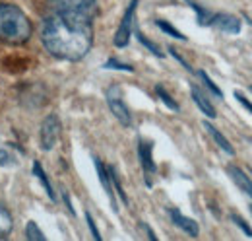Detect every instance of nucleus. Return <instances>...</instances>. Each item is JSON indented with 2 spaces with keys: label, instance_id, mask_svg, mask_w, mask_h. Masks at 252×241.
<instances>
[{
  "label": "nucleus",
  "instance_id": "1",
  "mask_svg": "<svg viewBox=\"0 0 252 241\" xmlns=\"http://www.w3.org/2000/svg\"><path fill=\"white\" fill-rule=\"evenodd\" d=\"M97 0H47L41 24L45 49L63 60L84 59L94 45Z\"/></svg>",
  "mask_w": 252,
  "mask_h": 241
},
{
  "label": "nucleus",
  "instance_id": "2",
  "mask_svg": "<svg viewBox=\"0 0 252 241\" xmlns=\"http://www.w3.org/2000/svg\"><path fill=\"white\" fill-rule=\"evenodd\" d=\"M32 31V22L20 8L0 2V41L14 45L26 43L30 41Z\"/></svg>",
  "mask_w": 252,
  "mask_h": 241
},
{
  "label": "nucleus",
  "instance_id": "3",
  "mask_svg": "<svg viewBox=\"0 0 252 241\" xmlns=\"http://www.w3.org/2000/svg\"><path fill=\"white\" fill-rule=\"evenodd\" d=\"M136 6H138V0H132V2L128 4L125 16H123V20H121V26H119V30L115 33V41H113V43H115V47H119V49L126 47L128 41H130V35H132V31H134Z\"/></svg>",
  "mask_w": 252,
  "mask_h": 241
},
{
  "label": "nucleus",
  "instance_id": "4",
  "mask_svg": "<svg viewBox=\"0 0 252 241\" xmlns=\"http://www.w3.org/2000/svg\"><path fill=\"white\" fill-rule=\"evenodd\" d=\"M107 103H109V109L113 111V115L119 119V122L123 126H130L132 124V115H130V109L126 107L125 99L121 95V90L117 86H111L107 90Z\"/></svg>",
  "mask_w": 252,
  "mask_h": 241
},
{
  "label": "nucleus",
  "instance_id": "5",
  "mask_svg": "<svg viewBox=\"0 0 252 241\" xmlns=\"http://www.w3.org/2000/svg\"><path fill=\"white\" fill-rule=\"evenodd\" d=\"M59 134H61V120H59L57 115H49L47 119L43 120L41 132H39L41 148L45 152L53 150V146H55L57 140H59Z\"/></svg>",
  "mask_w": 252,
  "mask_h": 241
},
{
  "label": "nucleus",
  "instance_id": "6",
  "mask_svg": "<svg viewBox=\"0 0 252 241\" xmlns=\"http://www.w3.org/2000/svg\"><path fill=\"white\" fill-rule=\"evenodd\" d=\"M152 148L154 144L150 140H144L140 138L138 140V156H140V161H142V169H144V177H146V185L152 187L154 185V173H156V161H154V156H152Z\"/></svg>",
  "mask_w": 252,
  "mask_h": 241
},
{
  "label": "nucleus",
  "instance_id": "7",
  "mask_svg": "<svg viewBox=\"0 0 252 241\" xmlns=\"http://www.w3.org/2000/svg\"><path fill=\"white\" fill-rule=\"evenodd\" d=\"M210 26L212 28H218L223 33H231V35H237L239 31L243 30L241 20L237 16H231V14H212Z\"/></svg>",
  "mask_w": 252,
  "mask_h": 241
},
{
  "label": "nucleus",
  "instance_id": "8",
  "mask_svg": "<svg viewBox=\"0 0 252 241\" xmlns=\"http://www.w3.org/2000/svg\"><path fill=\"white\" fill-rule=\"evenodd\" d=\"M94 161H95V169H97V175H99V181H101V185H103V189H105V193H107V197H109V202H111L113 210L119 212V204H117V199H115V191H113V181H111V173H109L107 165H105L101 160L94 158Z\"/></svg>",
  "mask_w": 252,
  "mask_h": 241
},
{
  "label": "nucleus",
  "instance_id": "9",
  "mask_svg": "<svg viewBox=\"0 0 252 241\" xmlns=\"http://www.w3.org/2000/svg\"><path fill=\"white\" fill-rule=\"evenodd\" d=\"M227 173H229V177L235 181V185L243 191V193H247V197H251L252 199V181L251 177L241 169V167H237V165H231V167H227Z\"/></svg>",
  "mask_w": 252,
  "mask_h": 241
},
{
  "label": "nucleus",
  "instance_id": "10",
  "mask_svg": "<svg viewBox=\"0 0 252 241\" xmlns=\"http://www.w3.org/2000/svg\"><path fill=\"white\" fill-rule=\"evenodd\" d=\"M190 95H192V99H194V103L198 105V109L206 115V117H210V119H216V107L210 103V99L202 93V90L198 88V86H192V90H190Z\"/></svg>",
  "mask_w": 252,
  "mask_h": 241
},
{
  "label": "nucleus",
  "instance_id": "11",
  "mask_svg": "<svg viewBox=\"0 0 252 241\" xmlns=\"http://www.w3.org/2000/svg\"><path fill=\"white\" fill-rule=\"evenodd\" d=\"M169 216H171V220H173V224L177 226V228H181L183 232H187L189 236L192 238H196L198 236V224L192 220V218H187V216H183L179 210H169Z\"/></svg>",
  "mask_w": 252,
  "mask_h": 241
},
{
  "label": "nucleus",
  "instance_id": "12",
  "mask_svg": "<svg viewBox=\"0 0 252 241\" xmlns=\"http://www.w3.org/2000/svg\"><path fill=\"white\" fill-rule=\"evenodd\" d=\"M204 128L210 132V136L216 140V144H218V146H220V148L225 152V154H229V156H235V148H233V144H231V142H229V140H227V138L221 134L220 130H218V128H216L212 122H208V120H206V122H204Z\"/></svg>",
  "mask_w": 252,
  "mask_h": 241
},
{
  "label": "nucleus",
  "instance_id": "13",
  "mask_svg": "<svg viewBox=\"0 0 252 241\" xmlns=\"http://www.w3.org/2000/svg\"><path fill=\"white\" fill-rule=\"evenodd\" d=\"M33 173H35V177L41 181V185L45 187V191H47V195H49V199L51 201H55L57 197H55V191H53V185H51V181L47 177V173H45V169L41 167V163L39 161H35L33 163Z\"/></svg>",
  "mask_w": 252,
  "mask_h": 241
},
{
  "label": "nucleus",
  "instance_id": "14",
  "mask_svg": "<svg viewBox=\"0 0 252 241\" xmlns=\"http://www.w3.org/2000/svg\"><path fill=\"white\" fill-rule=\"evenodd\" d=\"M12 226H14V222H12L10 212L0 204V238H6L12 232Z\"/></svg>",
  "mask_w": 252,
  "mask_h": 241
},
{
  "label": "nucleus",
  "instance_id": "15",
  "mask_svg": "<svg viewBox=\"0 0 252 241\" xmlns=\"http://www.w3.org/2000/svg\"><path fill=\"white\" fill-rule=\"evenodd\" d=\"M187 2L194 8V12H196V16H198V24L204 26V28H208V26H210V20H212V12H208L206 8H202L200 4H196L194 0H187Z\"/></svg>",
  "mask_w": 252,
  "mask_h": 241
},
{
  "label": "nucleus",
  "instance_id": "16",
  "mask_svg": "<svg viewBox=\"0 0 252 241\" xmlns=\"http://www.w3.org/2000/svg\"><path fill=\"white\" fill-rule=\"evenodd\" d=\"M136 37H138V41H140V43H142V45H144V47H146V49H148L152 55H156L158 59H163V51L159 49L156 43H152V41H150V39H148V37H146L142 31L136 30Z\"/></svg>",
  "mask_w": 252,
  "mask_h": 241
},
{
  "label": "nucleus",
  "instance_id": "17",
  "mask_svg": "<svg viewBox=\"0 0 252 241\" xmlns=\"http://www.w3.org/2000/svg\"><path fill=\"white\" fill-rule=\"evenodd\" d=\"M156 26H158L163 33H167V35H171V37H175V39H183V41H187V35H185V33H181L179 30H175V28H173L169 22H165V20H158Z\"/></svg>",
  "mask_w": 252,
  "mask_h": 241
},
{
  "label": "nucleus",
  "instance_id": "18",
  "mask_svg": "<svg viewBox=\"0 0 252 241\" xmlns=\"http://www.w3.org/2000/svg\"><path fill=\"white\" fill-rule=\"evenodd\" d=\"M198 76L202 78V82L206 84V88L212 91V93H214L216 97H220V99L223 97V91H221L220 88H218V84H214V82H212V78H210V76H208V74H206L204 70H198Z\"/></svg>",
  "mask_w": 252,
  "mask_h": 241
},
{
  "label": "nucleus",
  "instance_id": "19",
  "mask_svg": "<svg viewBox=\"0 0 252 241\" xmlns=\"http://www.w3.org/2000/svg\"><path fill=\"white\" fill-rule=\"evenodd\" d=\"M156 91H158V95L163 99V103H165L169 109L179 111V103H177V101H175V99H173V97H171V95L165 91V88H163V86H156Z\"/></svg>",
  "mask_w": 252,
  "mask_h": 241
},
{
  "label": "nucleus",
  "instance_id": "20",
  "mask_svg": "<svg viewBox=\"0 0 252 241\" xmlns=\"http://www.w3.org/2000/svg\"><path fill=\"white\" fill-rule=\"evenodd\" d=\"M26 238L30 241H39V240H45L43 232L37 228L35 222H28V228H26Z\"/></svg>",
  "mask_w": 252,
  "mask_h": 241
},
{
  "label": "nucleus",
  "instance_id": "21",
  "mask_svg": "<svg viewBox=\"0 0 252 241\" xmlns=\"http://www.w3.org/2000/svg\"><path fill=\"white\" fill-rule=\"evenodd\" d=\"M103 66H105V68H115V70H125V72H132V70H134L130 64H125V62H121V60H117V59L107 60Z\"/></svg>",
  "mask_w": 252,
  "mask_h": 241
},
{
  "label": "nucleus",
  "instance_id": "22",
  "mask_svg": "<svg viewBox=\"0 0 252 241\" xmlns=\"http://www.w3.org/2000/svg\"><path fill=\"white\" fill-rule=\"evenodd\" d=\"M231 220H233V222H235V224H237V226H239V228H241V230H243V232H245L249 238H252L251 226H249V224H247V222H245V220H243L239 214H231Z\"/></svg>",
  "mask_w": 252,
  "mask_h": 241
},
{
  "label": "nucleus",
  "instance_id": "23",
  "mask_svg": "<svg viewBox=\"0 0 252 241\" xmlns=\"http://www.w3.org/2000/svg\"><path fill=\"white\" fill-rule=\"evenodd\" d=\"M235 97H237V101H239V103H241V105H243V107H245L249 113H252V101H249V99H247V97H245L241 91H235Z\"/></svg>",
  "mask_w": 252,
  "mask_h": 241
},
{
  "label": "nucleus",
  "instance_id": "24",
  "mask_svg": "<svg viewBox=\"0 0 252 241\" xmlns=\"http://www.w3.org/2000/svg\"><path fill=\"white\" fill-rule=\"evenodd\" d=\"M14 158L8 154L6 150H0V165H4V167H8V165H14Z\"/></svg>",
  "mask_w": 252,
  "mask_h": 241
},
{
  "label": "nucleus",
  "instance_id": "25",
  "mask_svg": "<svg viewBox=\"0 0 252 241\" xmlns=\"http://www.w3.org/2000/svg\"><path fill=\"white\" fill-rule=\"evenodd\" d=\"M86 220H88V226H90V230H92V234H94L95 240H101V234L97 232V228H95V222H94V218H92V214H90V212L86 214Z\"/></svg>",
  "mask_w": 252,
  "mask_h": 241
},
{
  "label": "nucleus",
  "instance_id": "26",
  "mask_svg": "<svg viewBox=\"0 0 252 241\" xmlns=\"http://www.w3.org/2000/svg\"><path fill=\"white\" fill-rule=\"evenodd\" d=\"M169 53H171V55H173L175 59L179 60V62H181V64H183V66H185L187 70H190V72H192V68H190V64H189V62H187V60H185V59H183V57H181L179 53H177V49H175V47H171V49H169Z\"/></svg>",
  "mask_w": 252,
  "mask_h": 241
},
{
  "label": "nucleus",
  "instance_id": "27",
  "mask_svg": "<svg viewBox=\"0 0 252 241\" xmlns=\"http://www.w3.org/2000/svg\"><path fill=\"white\" fill-rule=\"evenodd\" d=\"M142 230L148 234V238H150V240H158V236H156V234L150 230V226H148V224H142Z\"/></svg>",
  "mask_w": 252,
  "mask_h": 241
},
{
  "label": "nucleus",
  "instance_id": "28",
  "mask_svg": "<svg viewBox=\"0 0 252 241\" xmlns=\"http://www.w3.org/2000/svg\"><path fill=\"white\" fill-rule=\"evenodd\" d=\"M251 214H252V206H251Z\"/></svg>",
  "mask_w": 252,
  "mask_h": 241
},
{
  "label": "nucleus",
  "instance_id": "29",
  "mask_svg": "<svg viewBox=\"0 0 252 241\" xmlns=\"http://www.w3.org/2000/svg\"><path fill=\"white\" fill-rule=\"evenodd\" d=\"M251 91H252V86H251Z\"/></svg>",
  "mask_w": 252,
  "mask_h": 241
}]
</instances>
